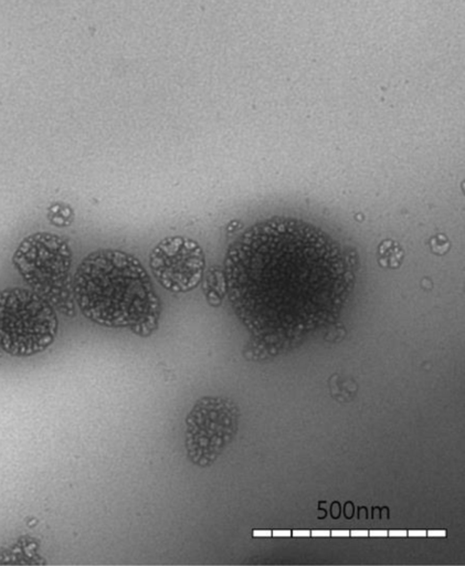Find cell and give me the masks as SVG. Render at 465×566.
Here are the masks:
<instances>
[{
    "instance_id": "1",
    "label": "cell",
    "mask_w": 465,
    "mask_h": 566,
    "mask_svg": "<svg viewBox=\"0 0 465 566\" xmlns=\"http://www.w3.org/2000/svg\"><path fill=\"white\" fill-rule=\"evenodd\" d=\"M223 270L239 319L257 336L274 341L297 339L334 319L354 281L332 237L289 217L245 230L228 248Z\"/></svg>"
},
{
    "instance_id": "2",
    "label": "cell",
    "mask_w": 465,
    "mask_h": 566,
    "mask_svg": "<svg viewBox=\"0 0 465 566\" xmlns=\"http://www.w3.org/2000/svg\"><path fill=\"white\" fill-rule=\"evenodd\" d=\"M73 288L78 308L99 325L129 328L139 336L158 327L160 299L133 254L117 249L89 253L77 268Z\"/></svg>"
},
{
    "instance_id": "3",
    "label": "cell",
    "mask_w": 465,
    "mask_h": 566,
    "mask_svg": "<svg viewBox=\"0 0 465 566\" xmlns=\"http://www.w3.org/2000/svg\"><path fill=\"white\" fill-rule=\"evenodd\" d=\"M15 269L37 295L67 317H74L72 249L51 232H37L21 240L12 257Z\"/></svg>"
},
{
    "instance_id": "4",
    "label": "cell",
    "mask_w": 465,
    "mask_h": 566,
    "mask_svg": "<svg viewBox=\"0 0 465 566\" xmlns=\"http://www.w3.org/2000/svg\"><path fill=\"white\" fill-rule=\"evenodd\" d=\"M56 311L31 289L0 291V352L27 357L43 352L58 334Z\"/></svg>"
},
{
    "instance_id": "5",
    "label": "cell",
    "mask_w": 465,
    "mask_h": 566,
    "mask_svg": "<svg viewBox=\"0 0 465 566\" xmlns=\"http://www.w3.org/2000/svg\"><path fill=\"white\" fill-rule=\"evenodd\" d=\"M238 416L230 401L199 399L186 419V449L191 461L200 467L211 464L235 435Z\"/></svg>"
},
{
    "instance_id": "6",
    "label": "cell",
    "mask_w": 465,
    "mask_h": 566,
    "mask_svg": "<svg viewBox=\"0 0 465 566\" xmlns=\"http://www.w3.org/2000/svg\"><path fill=\"white\" fill-rule=\"evenodd\" d=\"M149 268L165 290L173 293L191 292L204 278V249L189 237H166L149 253Z\"/></svg>"
},
{
    "instance_id": "7",
    "label": "cell",
    "mask_w": 465,
    "mask_h": 566,
    "mask_svg": "<svg viewBox=\"0 0 465 566\" xmlns=\"http://www.w3.org/2000/svg\"><path fill=\"white\" fill-rule=\"evenodd\" d=\"M203 292L208 303L211 306L221 305L223 297L227 295V281L225 270L220 266L209 267L205 270Z\"/></svg>"
},
{
    "instance_id": "8",
    "label": "cell",
    "mask_w": 465,
    "mask_h": 566,
    "mask_svg": "<svg viewBox=\"0 0 465 566\" xmlns=\"http://www.w3.org/2000/svg\"><path fill=\"white\" fill-rule=\"evenodd\" d=\"M74 218H76V213L72 206L62 201H55L47 209V219L51 225L55 227L62 228L71 226Z\"/></svg>"
},
{
    "instance_id": "9",
    "label": "cell",
    "mask_w": 465,
    "mask_h": 566,
    "mask_svg": "<svg viewBox=\"0 0 465 566\" xmlns=\"http://www.w3.org/2000/svg\"><path fill=\"white\" fill-rule=\"evenodd\" d=\"M403 259V251L400 245L392 240H386L379 245L378 260L384 268L396 269Z\"/></svg>"
},
{
    "instance_id": "10",
    "label": "cell",
    "mask_w": 465,
    "mask_h": 566,
    "mask_svg": "<svg viewBox=\"0 0 465 566\" xmlns=\"http://www.w3.org/2000/svg\"><path fill=\"white\" fill-rule=\"evenodd\" d=\"M432 251L437 254L445 253L450 248V243L445 236L439 235L431 240Z\"/></svg>"
},
{
    "instance_id": "11",
    "label": "cell",
    "mask_w": 465,
    "mask_h": 566,
    "mask_svg": "<svg viewBox=\"0 0 465 566\" xmlns=\"http://www.w3.org/2000/svg\"><path fill=\"white\" fill-rule=\"evenodd\" d=\"M310 535L313 538H328L331 537V531L328 530H313L310 531Z\"/></svg>"
},
{
    "instance_id": "12",
    "label": "cell",
    "mask_w": 465,
    "mask_h": 566,
    "mask_svg": "<svg viewBox=\"0 0 465 566\" xmlns=\"http://www.w3.org/2000/svg\"><path fill=\"white\" fill-rule=\"evenodd\" d=\"M427 535L430 538H445L446 531L445 530H429L427 531Z\"/></svg>"
},
{
    "instance_id": "13",
    "label": "cell",
    "mask_w": 465,
    "mask_h": 566,
    "mask_svg": "<svg viewBox=\"0 0 465 566\" xmlns=\"http://www.w3.org/2000/svg\"><path fill=\"white\" fill-rule=\"evenodd\" d=\"M368 535L372 538H386L388 537V531L386 530H371L368 531Z\"/></svg>"
},
{
    "instance_id": "14",
    "label": "cell",
    "mask_w": 465,
    "mask_h": 566,
    "mask_svg": "<svg viewBox=\"0 0 465 566\" xmlns=\"http://www.w3.org/2000/svg\"><path fill=\"white\" fill-rule=\"evenodd\" d=\"M331 535L334 538H346L349 537L350 532L348 530H333L331 531Z\"/></svg>"
},
{
    "instance_id": "15",
    "label": "cell",
    "mask_w": 465,
    "mask_h": 566,
    "mask_svg": "<svg viewBox=\"0 0 465 566\" xmlns=\"http://www.w3.org/2000/svg\"><path fill=\"white\" fill-rule=\"evenodd\" d=\"M408 535L411 538H423L427 537V531L424 530H410L408 531Z\"/></svg>"
},
{
    "instance_id": "16",
    "label": "cell",
    "mask_w": 465,
    "mask_h": 566,
    "mask_svg": "<svg viewBox=\"0 0 465 566\" xmlns=\"http://www.w3.org/2000/svg\"><path fill=\"white\" fill-rule=\"evenodd\" d=\"M388 535L392 538H403L408 535V531L405 530H391L388 532Z\"/></svg>"
},
{
    "instance_id": "17",
    "label": "cell",
    "mask_w": 465,
    "mask_h": 566,
    "mask_svg": "<svg viewBox=\"0 0 465 566\" xmlns=\"http://www.w3.org/2000/svg\"><path fill=\"white\" fill-rule=\"evenodd\" d=\"M292 534H293V537H295V538H306V537H310V531H309V530H294Z\"/></svg>"
},
{
    "instance_id": "18",
    "label": "cell",
    "mask_w": 465,
    "mask_h": 566,
    "mask_svg": "<svg viewBox=\"0 0 465 566\" xmlns=\"http://www.w3.org/2000/svg\"><path fill=\"white\" fill-rule=\"evenodd\" d=\"M350 535L354 538H366L368 537V531L367 530H353V531H349Z\"/></svg>"
},
{
    "instance_id": "19",
    "label": "cell",
    "mask_w": 465,
    "mask_h": 566,
    "mask_svg": "<svg viewBox=\"0 0 465 566\" xmlns=\"http://www.w3.org/2000/svg\"><path fill=\"white\" fill-rule=\"evenodd\" d=\"M344 510H345V515H346V517H348V519H350V517H352L353 514H354V506H353V504L350 503V502H348V503L345 506Z\"/></svg>"
},
{
    "instance_id": "20",
    "label": "cell",
    "mask_w": 465,
    "mask_h": 566,
    "mask_svg": "<svg viewBox=\"0 0 465 566\" xmlns=\"http://www.w3.org/2000/svg\"><path fill=\"white\" fill-rule=\"evenodd\" d=\"M291 534H292V532L288 530H284V531L278 530V531H274L273 532L274 537H291Z\"/></svg>"
},
{
    "instance_id": "21",
    "label": "cell",
    "mask_w": 465,
    "mask_h": 566,
    "mask_svg": "<svg viewBox=\"0 0 465 566\" xmlns=\"http://www.w3.org/2000/svg\"><path fill=\"white\" fill-rule=\"evenodd\" d=\"M254 537H271L272 532L271 531H254L253 532Z\"/></svg>"
}]
</instances>
